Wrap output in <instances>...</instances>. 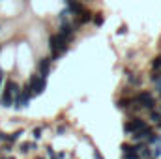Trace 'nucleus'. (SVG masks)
Masks as SVG:
<instances>
[{
    "mask_svg": "<svg viewBox=\"0 0 161 159\" xmlns=\"http://www.w3.org/2000/svg\"><path fill=\"white\" fill-rule=\"evenodd\" d=\"M127 105H129V99H120V101H118V107H120V109H125Z\"/></svg>",
    "mask_w": 161,
    "mask_h": 159,
    "instance_id": "nucleus-14",
    "label": "nucleus"
},
{
    "mask_svg": "<svg viewBox=\"0 0 161 159\" xmlns=\"http://www.w3.org/2000/svg\"><path fill=\"white\" fill-rule=\"evenodd\" d=\"M135 101H137L141 107L148 109V111H154V107H156V101H154L152 94H148V92H141V94H137Z\"/></svg>",
    "mask_w": 161,
    "mask_h": 159,
    "instance_id": "nucleus-3",
    "label": "nucleus"
},
{
    "mask_svg": "<svg viewBox=\"0 0 161 159\" xmlns=\"http://www.w3.org/2000/svg\"><path fill=\"white\" fill-rule=\"evenodd\" d=\"M0 140H6V135L4 133H0Z\"/></svg>",
    "mask_w": 161,
    "mask_h": 159,
    "instance_id": "nucleus-18",
    "label": "nucleus"
},
{
    "mask_svg": "<svg viewBox=\"0 0 161 159\" xmlns=\"http://www.w3.org/2000/svg\"><path fill=\"white\" fill-rule=\"evenodd\" d=\"M34 137H36V139L41 137V127H36V129H34Z\"/></svg>",
    "mask_w": 161,
    "mask_h": 159,
    "instance_id": "nucleus-16",
    "label": "nucleus"
},
{
    "mask_svg": "<svg viewBox=\"0 0 161 159\" xmlns=\"http://www.w3.org/2000/svg\"><path fill=\"white\" fill-rule=\"evenodd\" d=\"M92 21H94V25H96V26H101V25H103V21H105V17H103V13H101V11H97V13H94V15H92Z\"/></svg>",
    "mask_w": 161,
    "mask_h": 159,
    "instance_id": "nucleus-9",
    "label": "nucleus"
},
{
    "mask_svg": "<svg viewBox=\"0 0 161 159\" xmlns=\"http://www.w3.org/2000/svg\"><path fill=\"white\" fill-rule=\"evenodd\" d=\"M21 135H23V131H15L13 135H9V137H8V140H9V142H15V140H17Z\"/></svg>",
    "mask_w": 161,
    "mask_h": 159,
    "instance_id": "nucleus-10",
    "label": "nucleus"
},
{
    "mask_svg": "<svg viewBox=\"0 0 161 159\" xmlns=\"http://www.w3.org/2000/svg\"><path fill=\"white\" fill-rule=\"evenodd\" d=\"M30 148H34V144H30V142H23V144H21V152H25V154H26Z\"/></svg>",
    "mask_w": 161,
    "mask_h": 159,
    "instance_id": "nucleus-11",
    "label": "nucleus"
},
{
    "mask_svg": "<svg viewBox=\"0 0 161 159\" xmlns=\"http://www.w3.org/2000/svg\"><path fill=\"white\" fill-rule=\"evenodd\" d=\"M68 9L71 11V15H79L84 9V6L80 4V0H68Z\"/></svg>",
    "mask_w": 161,
    "mask_h": 159,
    "instance_id": "nucleus-7",
    "label": "nucleus"
},
{
    "mask_svg": "<svg viewBox=\"0 0 161 159\" xmlns=\"http://www.w3.org/2000/svg\"><path fill=\"white\" fill-rule=\"evenodd\" d=\"M122 150H124V152H131L133 146H129V144H122Z\"/></svg>",
    "mask_w": 161,
    "mask_h": 159,
    "instance_id": "nucleus-17",
    "label": "nucleus"
},
{
    "mask_svg": "<svg viewBox=\"0 0 161 159\" xmlns=\"http://www.w3.org/2000/svg\"><path fill=\"white\" fill-rule=\"evenodd\" d=\"M8 159H15V157H8Z\"/></svg>",
    "mask_w": 161,
    "mask_h": 159,
    "instance_id": "nucleus-20",
    "label": "nucleus"
},
{
    "mask_svg": "<svg viewBox=\"0 0 161 159\" xmlns=\"http://www.w3.org/2000/svg\"><path fill=\"white\" fill-rule=\"evenodd\" d=\"M38 159H41V157H38Z\"/></svg>",
    "mask_w": 161,
    "mask_h": 159,
    "instance_id": "nucleus-21",
    "label": "nucleus"
},
{
    "mask_svg": "<svg viewBox=\"0 0 161 159\" xmlns=\"http://www.w3.org/2000/svg\"><path fill=\"white\" fill-rule=\"evenodd\" d=\"M150 116H152L154 122H159L161 120V112H158V111H150Z\"/></svg>",
    "mask_w": 161,
    "mask_h": 159,
    "instance_id": "nucleus-13",
    "label": "nucleus"
},
{
    "mask_svg": "<svg viewBox=\"0 0 161 159\" xmlns=\"http://www.w3.org/2000/svg\"><path fill=\"white\" fill-rule=\"evenodd\" d=\"M28 84H30V88H32L34 96H40L41 92L45 90V86H47L45 77H41L40 73H38V75H32V77H30V80H28Z\"/></svg>",
    "mask_w": 161,
    "mask_h": 159,
    "instance_id": "nucleus-2",
    "label": "nucleus"
},
{
    "mask_svg": "<svg viewBox=\"0 0 161 159\" xmlns=\"http://www.w3.org/2000/svg\"><path fill=\"white\" fill-rule=\"evenodd\" d=\"M58 34H60L62 38H66L68 41H71V38H73V23H69V21H68V23H62Z\"/></svg>",
    "mask_w": 161,
    "mask_h": 159,
    "instance_id": "nucleus-5",
    "label": "nucleus"
},
{
    "mask_svg": "<svg viewBox=\"0 0 161 159\" xmlns=\"http://www.w3.org/2000/svg\"><path fill=\"white\" fill-rule=\"evenodd\" d=\"M49 47H51V60H58V56L68 51L69 41L66 38H62L60 34H53L49 38Z\"/></svg>",
    "mask_w": 161,
    "mask_h": 159,
    "instance_id": "nucleus-1",
    "label": "nucleus"
},
{
    "mask_svg": "<svg viewBox=\"0 0 161 159\" xmlns=\"http://www.w3.org/2000/svg\"><path fill=\"white\" fill-rule=\"evenodd\" d=\"M152 68H154V69H161V54L154 60V62H152Z\"/></svg>",
    "mask_w": 161,
    "mask_h": 159,
    "instance_id": "nucleus-12",
    "label": "nucleus"
},
{
    "mask_svg": "<svg viewBox=\"0 0 161 159\" xmlns=\"http://www.w3.org/2000/svg\"><path fill=\"white\" fill-rule=\"evenodd\" d=\"M159 79H161L159 69H154V73H152V80H159Z\"/></svg>",
    "mask_w": 161,
    "mask_h": 159,
    "instance_id": "nucleus-15",
    "label": "nucleus"
},
{
    "mask_svg": "<svg viewBox=\"0 0 161 159\" xmlns=\"http://www.w3.org/2000/svg\"><path fill=\"white\" fill-rule=\"evenodd\" d=\"M144 127H146V123H144L142 118H133V120H129V122L124 123V131L125 133H137V131H141Z\"/></svg>",
    "mask_w": 161,
    "mask_h": 159,
    "instance_id": "nucleus-4",
    "label": "nucleus"
},
{
    "mask_svg": "<svg viewBox=\"0 0 161 159\" xmlns=\"http://www.w3.org/2000/svg\"><path fill=\"white\" fill-rule=\"evenodd\" d=\"M0 84H2V69H0Z\"/></svg>",
    "mask_w": 161,
    "mask_h": 159,
    "instance_id": "nucleus-19",
    "label": "nucleus"
},
{
    "mask_svg": "<svg viewBox=\"0 0 161 159\" xmlns=\"http://www.w3.org/2000/svg\"><path fill=\"white\" fill-rule=\"evenodd\" d=\"M38 69H40L41 77H47V75H49V71H51V58H41Z\"/></svg>",
    "mask_w": 161,
    "mask_h": 159,
    "instance_id": "nucleus-8",
    "label": "nucleus"
},
{
    "mask_svg": "<svg viewBox=\"0 0 161 159\" xmlns=\"http://www.w3.org/2000/svg\"><path fill=\"white\" fill-rule=\"evenodd\" d=\"M13 99H15V96L6 88L4 94H2V97H0V105H2V107H11V105H13Z\"/></svg>",
    "mask_w": 161,
    "mask_h": 159,
    "instance_id": "nucleus-6",
    "label": "nucleus"
}]
</instances>
